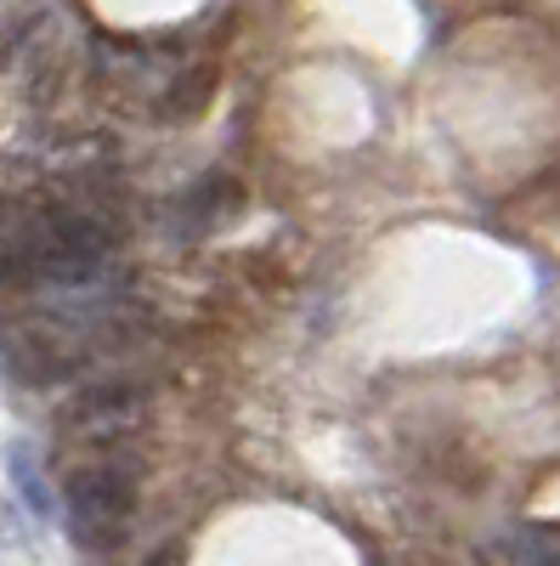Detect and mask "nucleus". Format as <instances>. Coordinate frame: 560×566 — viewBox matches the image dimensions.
<instances>
[{"mask_svg": "<svg viewBox=\"0 0 560 566\" xmlns=\"http://www.w3.org/2000/svg\"><path fill=\"white\" fill-rule=\"evenodd\" d=\"M136 504H142V482H136V464H125V459H91V464L68 470V482H63L68 538L91 555H108L125 544Z\"/></svg>", "mask_w": 560, "mask_h": 566, "instance_id": "obj_1", "label": "nucleus"}, {"mask_svg": "<svg viewBox=\"0 0 560 566\" xmlns=\"http://www.w3.org/2000/svg\"><path fill=\"white\" fill-rule=\"evenodd\" d=\"M142 397L136 391H125V386H103V391H85L68 413H63V424L80 437V442H119V437H130L136 424H142Z\"/></svg>", "mask_w": 560, "mask_h": 566, "instance_id": "obj_3", "label": "nucleus"}, {"mask_svg": "<svg viewBox=\"0 0 560 566\" xmlns=\"http://www.w3.org/2000/svg\"><path fill=\"white\" fill-rule=\"evenodd\" d=\"M40 283V205L0 199V290Z\"/></svg>", "mask_w": 560, "mask_h": 566, "instance_id": "obj_2", "label": "nucleus"}, {"mask_svg": "<svg viewBox=\"0 0 560 566\" xmlns=\"http://www.w3.org/2000/svg\"><path fill=\"white\" fill-rule=\"evenodd\" d=\"M12 476H18V493L29 499L34 515H52V493H45V482H40V459H34L29 448H12Z\"/></svg>", "mask_w": 560, "mask_h": 566, "instance_id": "obj_5", "label": "nucleus"}, {"mask_svg": "<svg viewBox=\"0 0 560 566\" xmlns=\"http://www.w3.org/2000/svg\"><path fill=\"white\" fill-rule=\"evenodd\" d=\"M244 210V187L232 176H199L187 193L176 199V232L181 239H210L226 221H239Z\"/></svg>", "mask_w": 560, "mask_h": 566, "instance_id": "obj_4", "label": "nucleus"}]
</instances>
